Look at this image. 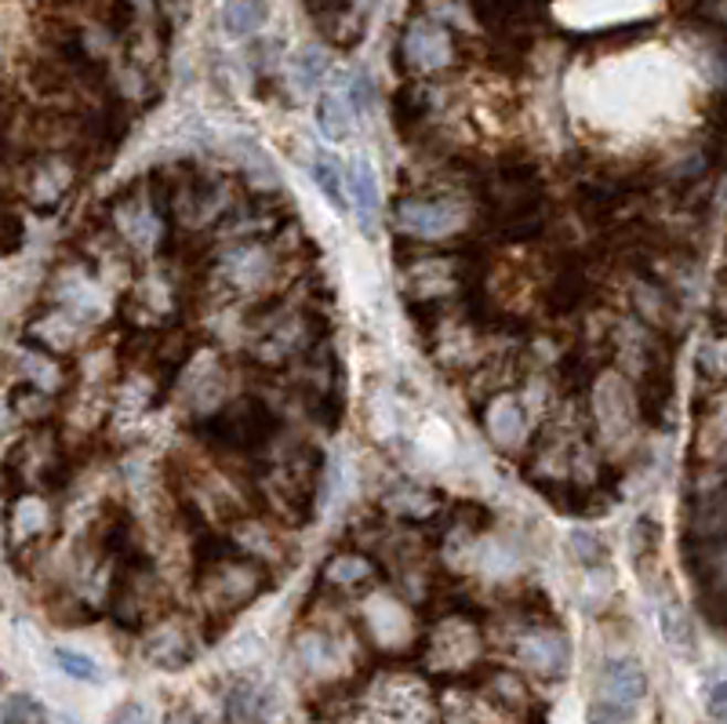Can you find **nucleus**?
<instances>
[{
	"mask_svg": "<svg viewBox=\"0 0 727 724\" xmlns=\"http://www.w3.org/2000/svg\"><path fill=\"white\" fill-rule=\"evenodd\" d=\"M357 109H354V103H349V95H328L320 103V132L328 135V139H335V143H343L346 135H349V117H354Z\"/></svg>",
	"mask_w": 727,
	"mask_h": 724,
	"instance_id": "9d476101",
	"label": "nucleus"
},
{
	"mask_svg": "<svg viewBox=\"0 0 727 724\" xmlns=\"http://www.w3.org/2000/svg\"><path fill=\"white\" fill-rule=\"evenodd\" d=\"M658 546H662V528L655 517H641L633 528V554H636V565H647V560L658 557Z\"/></svg>",
	"mask_w": 727,
	"mask_h": 724,
	"instance_id": "dca6fc26",
	"label": "nucleus"
},
{
	"mask_svg": "<svg viewBox=\"0 0 727 724\" xmlns=\"http://www.w3.org/2000/svg\"><path fill=\"white\" fill-rule=\"evenodd\" d=\"M430 106H433L430 87H415V84L397 87V95H393L397 132L404 135V139H415V132H422L425 124H430Z\"/></svg>",
	"mask_w": 727,
	"mask_h": 724,
	"instance_id": "0eeeda50",
	"label": "nucleus"
},
{
	"mask_svg": "<svg viewBox=\"0 0 727 724\" xmlns=\"http://www.w3.org/2000/svg\"><path fill=\"white\" fill-rule=\"evenodd\" d=\"M673 394H676V379H673V360L655 354L647 360L641 382H636V411L647 427L662 430L666 427V416H670V405H673Z\"/></svg>",
	"mask_w": 727,
	"mask_h": 724,
	"instance_id": "7ed1b4c3",
	"label": "nucleus"
},
{
	"mask_svg": "<svg viewBox=\"0 0 727 724\" xmlns=\"http://www.w3.org/2000/svg\"><path fill=\"white\" fill-rule=\"evenodd\" d=\"M160 11H165V19H168V33H171V30H179V27H182L186 11H190V0H160Z\"/></svg>",
	"mask_w": 727,
	"mask_h": 724,
	"instance_id": "a878e982",
	"label": "nucleus"
},
{
	"mask_svg": "<svg viewBox=\"0 0 727 724\" xmlns=\"http://www.w3.org/2000/svg\"><path fill=\"white\" fill-rule=\"evenodd\" d=\"M55 663L59 670L66 673L73 681H84V684H103V670L92 655H81V652H70V648H55Z\"/></svg>",
	"mask_w": 727,
	"mask_h": 724,
	"instance_id": "4468645a",
	"label": "nucleus"
},
{
	"mask_svg": "<svg viewBox=\"0 0 727 724\" xmlns=\"http://www.w3.org/2000/svg\"><path fill=\"white\" fill-rule=\"evenodd\" d=\"M397 230L411 233L415 241H441L455 233L462 222V208L455 201H430V197H404L393 208Z\"/></svg>",
	"mask_w": 727,
	"mask_h": 724,
	"instance_id": "f03ea898",
	"label": "nucleus"
},
{
	"mask_svg": "<svg viewBox=\"0 0 727 724\" xmlns=\"http://www.w3.org/2000/svg\"><path fill=\"white\" fill-rule=\"evenodd\" d=\"M364 571H368V565H364V560H354V557H335L331 560V568H328V576L335 579V583H354L357 576H364Z\"/></svg>",
	"mask_w": 727,
	"mask_h": 724,
	"instance_id": "b1692460",
	"label": "nucleus"
},
{
	"mask_svg": "<svg viewBox=\"0 0 727 724\" xmlns=\"http://www.w3.org/2000/svg\"><path fill=\"white\" fill-rule=\"evenodd\" d=\"M651 22H625V27H611V30H597V33H586L579 44H600V48H625V44H636L641 36H647Z\"/></svg>",
	"mask_w": 727,
	"mask_h": 724,
	"instance_id": "2eb2a0df",
	"label": "nucleus"
},
{
	"mask_svg": "<svg viewBox=\"0 0 727 724\" xmlns=\"http://www.w3.org/2000/svg\"><path fill=\"white\" fill-rule=\"evenodd\" d=\"M404 59L408 66H422V70H441L451 62V36L433 27V22H419L404 33V41L397 48V62Z\"/></svg>",
	"mask_w": 727,
	"mask_h": 724,
	"instance_id": "39448f33",
	"label": "nucleus"
},
{
	"mask_svg": "<svg viewBox=\"0 0 727 724\" xmlns=\"http://www.w3.org/2000/svg\"><path fill=\"white\" fill-rule=\"evenodd\" d=\"M658 627H662V638H666V641L676 648V652H684V655H692V652H695V630H692V619H687L676 605L662 608Z\"/></svg>",
	"mask_w": 727,
	"mask_h": 724,
	"instance_id": "9b49d317",
	"label": "nucleus"
},
{
	"mask_svg": "<svg viewBox=\"0 0 727 724\" xmlns=\"http://www.w3.org/2000/svg\"><path fill=\"white\" fill-rule=\"evenodd\" d=\"M600 684H604V699L633 710L636 699H644V692H647V673L636 659H625V655L608 659L604 673H600Z\"/></svg>",
	"mask_w": 727,
	"mask_h": 724,
	"instance_id": "423d86ee",
	"label": "nucleus"
},
{
	"mask_svg": "<svg viewBox=\"0 0 727 724\" xmlns=\"http://www.w3.org/2000/svg\"><path fill=\"white\" fill-rule=\"evenodd\" d=\"M120 717H143V706H131V710H120V714H117V721H120Z\"/></svg>",
	"mask_w": 727,
	"mask_h": 724,
	"instance_id": "cd10ccee",
	"label": "nucleus"
},
{
	"mask_svg": "<svg viewBox=\"0 0 727 724\" xmlns=\"http://www.w3.org/2000/svg\"><path fill=\"white\" fill-rule=\"evenodd\" d=\"M225 721H255L262 717V706H259V692L255 684L247 681H236L230 692H225Z\"/></svg>",
	"mask_w": 727,
	"mask_h": 724,
	"instance_id": "ddd939ff",
	"label": "nucleus"
},
{
	"mask_svg": "<svg viewBox=\"0 0 727 724\" xmlns=\"http://www.w3.org/2000/svg\"><path fill=\"white\" fill-rule=\"evenodd\" d=\"M630 717H633V710L611 703V699H600V703H593V710H589V721H630Z\"/></svg>",
	"mask_w": 727,
	"mask_h": 724,
	"instance_id": "393cba45",
	"label": "nucleus"
},
{
	"mask_svg": "<svg viewBox=\"0 0 727 724\" xmlns=\"http://www.w3.org/2000/svg\"><path fill=\"white\" fill-rule=\"evenodd\" d=\"M571 550H575V557H579V565H586V568H597L608 560V546L600 543L593 532H582V528L571 532Z\"/></svg>",
	"mask_w": 727,
	"mask_h": 724,
	"instance_id": "aec40b11",
	"label": "nucleus"
},
{
	"mask_svg": "<svg viewBox=\"0 0 727 724\" xmlns=\"http://www.w3.org/2000/svg\"><path fill=\"white\" fill-rule=\"evenodd\" d=\"M346 175H349V190H354V201H357L360 230L371 233L375 219H379V186H375V171L368 160H354Z\"/></svg>",
	"mask_w": 727,
	"mask_h": 724,
	"instance_id": "1a4fd4ad",
	"label": "nucleus"
},
{
	"mask_svg": "<svg viewBox=\"0 0 727 724\" xmlns=\"http://www.w3.org/2000/svg\"><path fill=\"white\" fill-rule=\"evenodd\" d=\"M292 70H295V77H298V84L303 87H313V84H320V77L328 73V55L320 52V48H303V52L295 55V62H292Z\"/></svg>",
	"mask_w": 727,
	"mask_h": 724,
	"instance_id": "f3484780",
	"label": "nucleus"
},
{
	"mask_svg": "<svg viewBox=\"0 0 727 724\" xmlns=\"http://www.w3.org/2000/svg\"><path fill=\"white\" fill-rule=\"evenodd\" d=\"M200 433H204L208 441L225 444L230 452H262V448H270L273 437L281 433V419H277V411H270L262 401H255V397H244V401L208 416L200 422Z\"/></svg>",
	"mask_w": 727,
	"mask_h": 724,
	"instance_id": "f257e3e1",
	"label": "nucleus"
},
{
	"mask_svg": "<svg viewBox=\"0 0 727 724\" xmlns=\"http://www.w3.org/2000/svg\"><path fill=\"white\" fill-rule=\"evenodd\" d=\"M103 19H106V27L117 36L131 33V27H135V0H106Z\"/></svg>",
	"mask_w": 727,
	"mask_h": 724,
	"instance_id": "412c9836",
	"label": "nucleus"
},
{
	"mask_svg": "<svg viewBox=\"0 0 727 724\" xmlns=\"http://www.w3.org/2000/svg\"><path fill=\"white\" fill-rule=\"evenodd\" d=\"M270 19V0H222V30L225 36H252L255 30L266 27Z\"/></svg>",
	"mask_w": 727,
	"mask_h": 724,
	"instance_id": "6e6552de",
	"label": "nucleus"
},
{
	"mask_svg": "<svg viewBox=\"0 0 727 724\" xmlns=\"http://www.w3.org/2000/svg\"><path fill=\"white\" fill-rule=\"evenodd\" d=\"M593 376H597V360H589L582 349H571V354L560 360V386L568 394H586Z\"/></svg>",
	"mask_w": 727,
	"mask_h": 724,
	"instance_id": "f8f14e48",
	"label": "nucleus"
},
{
	"mask_svg": "<svg viewBox=\"0 0 727 724\" xmlns=\"http://www.w3.org/2000/svg\"><path fill=\"white\" fill-rule=\"evenodd\" d=\"M589 295H593V284H589V277H586V266L575 255H568V262L554 273V281H549V288H546L549 317L579 314V309L589 303Z\"/></svg>",
	"mask_w": 727,
	"mask_h": 724,
	"instance_id": "20e7f679",
	"label": "nucleus"
},
{
	"mask_svg": "<svg viewBox=\"0 0 727 724\" xmlns=\"http://www.w3.org/2000/svg\"><path fill=\"white\" fill-rule=\"evenodd\" d=\"M709 717L727 721V681L713 684V692H709Z\"/></svg>",
	"mask_w": 727,
	"mask_h": 724,
	"instance_id": "bb28decb",
	"label": "nucleus"
},
{
	"mask_svg": "<svg viewBox=\"0 0 727 724\" xmlns=\"http://www.w3.org/2000/svg\"><path fill=\"white\" fill-rule=\"evenodd\" d=\"M313 182L320 186L324 197H328L338 211H349L346 193H343V171H338V165H331V160H317V165H313Z\"/></svg>",
	"mask_w": 727,
	"mask_h": 724,
	"instance_id": "a211bd4d",
	"label": "nucleus"
},
{
	"mask_svg": "<svg viewBox=\"0 0 727 724\" xmlns=\"http://www.w3.org/2000/svg\"><path fill=\"white\" fill-rule=\"evenodd\" d=\"M346 95H349V103H354L357 114H368V109L375 106V84L368 77H354Z\"/></svg>",
	"mask_w": 727,
	"mask_h": 724,
	"instance_id": "5701e85b",
	"label": "nucleus"
},
{
	"mask_svg": "<svg viewBox=\"0 0 727 724\" xmlns=\"http://www.w3.org/2000/svg\"><path fill=\"white\" fill-rule=\"evenodd\" d=\"M408 314H411V321L419 324V328H436L441 324V317H444V303H430V298H422V303H411L408 306Z\"/></svg>",
	"mask_w": 727,
	"mask_h": 724,
	"instance_id": "4be33fe9",
	"label": "nucleus"
},
{
	"mask_svg": "<svg viewBox=\"0 0 727 724\" xmlns=\"http://www.w3.org/2000/svg\"><path fill=\"white\" fill-rule=\"evenodd\" d=\"M0 717L4 721H48V710L36 703L33 695H27V692H15V695H8L4 699V706H0Z\"/></svg>",
	"mask_w": 727,
	"mask_h": 724,
	"instance_id": "6ab92c4d",
	"label": "nucleus"
}]
</instances>
